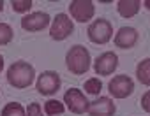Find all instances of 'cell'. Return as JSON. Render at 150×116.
I'll list each match as a JSON object with an SVG mask.
<instances>
[{"mask_svg":"<svg viewBox=\"0 0 150 116\" xmlns=\"http://www.w3.org/2000/svg\"><path fill=\"white\" fill-rule=\"evenodd\" d=\"M34 81H35V69L25 60H18L7 69V83L14 88L20 90L28 88Z\"/></svg>","mask_w":150,"mask_h":116,"instance_id":"1","label":"cell"},{"mask_svg":"<svg viewBox=\"0 0 150 116\" xmlns=\"http://www.w3.org/2000/svg\"><path fill=\"white\" fill-rule=\"evenodd\" d=\"M90 53L85 46L81 44H76V46H72L67 55H65V65L67 69L72 72V74H76V76H81L85 74L88 69H90Z\"/></svg>","mask_w":150,"mask_h":116,"instance_id":"2","label":"cell"},{"mask_svg":"<svg viewBox=\"0 0 150 116\" xmlns=\"http://www.w3.org/2000/svg\"><path fill=\"white\" fill-rule=\"evenodd\" d=\"M87 34H88V39L94 44H106L113 37V27H111V23L108 20L99 18V20H96V21L90 23Z\"/></svg>","mask_w":150,"mask_h":116,"instance_id":"3","label":"cell"},{"mask_svg":"<svg viewBox=\"0 0 150 116\" xmlns=\"http://www.w3.org/2000/svg\"><path fill=\"white\" fill-rule=\"evenodd\" d=\"M64 104L67 106V109L74 114H83V113H88V107H90V102L87 99V95L78 90V88H69L65 93H64Z\"/></svg>","mask_w":150,"mask_h":116,"instance_id":"4","label":"cell"},{"mask_svg":"<svg viewBox=\"0 0 150 116\" xmlns=\"http://www.w3.org/2000/svg\"><path fill=\"white\" fill-rule=\"evenodd\" d=\"M60 85H62V79L58 76V72L55 71H44L39 74L37 81H35V88L41 95H55L58 90H60Z\"/></svg>","mask_w":150,"mask_h":116,"instance_id":"5","label":"cell"},{"mask_svg":"<svg viewBox=\"0 0 150 116\" xmlns=\"http://www.w3.org/2000/svg\"><path fill=\"white\" fill-rule=\"evenodd\" d=\"M72 30H74L72 20H71L67 14L60 13V14H57V16L53 18V21H51L50 35H51V39H55V41H64V39H67V37L72 34Z\"/></svg>","mask_w":150,"mask_h":116,"instance_id":"6","label":"cell"},{"mask_svg":"<svg viewBox=\"0 0 150 116\" xmlns=\"http://www.w3.org/2000/svg\"><path fill=\"white\" fill-rule=\"evenodd\" d=\"M108 90L115 99H127L134 92V81L127 74H120L111 78V81L108 83Z\"/></svg>","mask_w":150,"mask_h":116,"instance_id":"7","label":"cell"},{"mask_svg":"<svg viewBox=\"0 0 150 116\" xmlns=\"http://www.w3.org/2000/svg\"><path fill=\"white\" fill-rule=\"evenodd\" d=\"M69 13H71L72 20H76L80 23H87L92 20V16L96 13V6L90 0H72L69 4Z\"/></svg>","mask_w":150,"mask_h":116,"instance_id":"8","label":"cell"},{"mask_svg":"<svg viewBox=\"0 0 150 116\" xmlns=\"http://www.w3.org/2000/svg\"><path fill=\"white\" fill-rule=\"evenodd\" d=\"M118 67V56L113 51H106L99 55L94 62V71L97 76H111Z\"/></svg>","mask_w":150,"mask_h":116,"instance_id":"9","label":"cell"},{"mask_svg":"<svg viewBox=\"0 0 150 116\" xmlns=\"http://www.w3.org/2000/svg\"><path fill=\"white\" fill-rule=\"evenodd\" d=\"M50 21L51 20H50V14L48 13L35 11V13L27 14L21 20V28L27 30V32H41V30H44L50 25Z\"/></svg>","mask_w":150,"mask_h":116,"instance_id":"10","label":"cell"},{"mask_svg":"<svg viewBox=\"0 0 150 116\" xmlns=\"http://www.w3.org/2000/svg\"><path fill=\"white\" fill-rule=\"evenodd\" d=\"M115 104L110 97H97L88 107L90 116H115Z\"/></svg>","mask_w":150,"mask_h":116,"instance_id":"11","label":"cell"},{"mask_svg":"<svg viewBox=\"0 0 150 116\" xmlns=\"http://www.w3.org/2000/svg\"><path fill=\"white\" fill-rule=\"evenodd\" d=\"M138 42V32L132 27H122L115 35V46L120 49H129Z\"/></svg>","mask_w":150,"mask_h":116,"instance_id":"12","label":"cell"},{"mask_svg":"<svg viewBox=\"0 0 150 116\" xmlns=\"http://www.w3.org/2000/svg\"><path fill=\"white\" fill-rule=\"evenodd\" d=\"M141 2L139 0H120L117 4V11L122 18H132L139 13Z\"/></svg>","mask_w":150,"mask_h":116,"instance_id":"13","label":"cell"},{"mask_svg":"<svg viewBox=\"0 0 150 116\" xmlns=\"http://www.w3.org/2000/svg\"><path fill=\"white\" fill-rule=\"evenodd\" d=\"M136 78L141 85L150 86V58H145L141 60L136 67Z\"/></svg>","mask_w":150,"mask_h":116,"instance_id":"14","label":"cell"},{"mask_svg":"<svg viewBox=\"0 0 150 116\" xmlns=\"http://www.w3.org/2000/svg\"><path fill=\"white\" fill-rule=\"evenodd\" d=\"M64 111H65V106H64L60 100L51 99V100H48V102L44 104V113H46L48 116H60Z\"/></svg>","mask_w":150,"mask_h":116,"instance_id":"15","label":"cell"},{"mask_svg":"<svg viewBox=\"0 0 150 116\" xmlns=\"http://www.w3.org/2000/svg\"><path fill=\"white\" fill-rule=\"evenodd\" d=\"M2 116H25V109L18 102H9L2 109Z\"/></svg>","mask_w":150,"mask_h":116,"instance_id":"16","label":"cell"},{"mask_svg":"<svg viewBox=\"0 0 150 116\" xmlns=\"http://www.w3.org/2000/svg\"><path fill=\"white\" fill-rule=\"evenodd\" d=\"M83 88H85V92L90 93V95H99L101 90H103V83H101L99 78H90V79L85 81Z\"/></svg>","mask_w":150,"mask_h":116,"instance_id":"17","label":"cell"},{"mask_svg":"<svg viewBox=\"0 0 150 116\" xmlns=\"http://www.w3.org/2000/svg\"><path fill=\"white\" fill-rule=\"evenodd\" d=\"M13 35H14V32L7 23H0V46L9 44L13 41Z\"/></svg>","mask_w":150,"mask_h":116,"instance_id":"18","label":"cell"},{"mask_svg":"<svg viewBox=\"0 0 150 116\" xmlns=\"http://www.w3.org/2000/svg\"><path fill=\"white\" fill-rule=\"evenodd\" d=\"M14 13H27L32 7V0H13L11 2Z\"/></svg>","mask_w":150,"mask_h":116,"instance_id":"19","label":"cell"},{"mask_svg":"<svg viewBox=\"0 0 150 116\" xmlns=\"http://www.w3.org/2000/svg\"><path fill=\"white\" fill-rule=\"evenodd\" d=\"M25 116H42V107H41V104H37V102L28 104V107H27V111H25Z\"/></svg>","mask_w":150,"mask_h":116,"instance_id":"20","label":"cell"},{"mask_svg":"<svg viewBox=\"0 0 150 116\" xmlns=\"http://www.w3.org/2000/svg\"><path fill=\"white\" fill-rule=\"evenodd\" d=\"M141 107H143V111H146L150 114V92L143 93V97H141Z\"/></svg>","mask_w":150,"mask_h":116,"instance_id":"21","label":"cell"},{"mask_svg":"<svg viewBox=\"0 0 150 116\" xmlns=\"http://www.w3.org/2000/svg\"><path fill=\"white\" fill-rule=\"evenodd\" d=\"M4 71V58H2V55H0V72Z\"/></svg>","mask_w":150,"mask_h":116,"instance_id":"22","label":"cell"},{"mask_svg":"<svg viewBox=\"0 0 150 116\" xmlns=\"http://www.w3.org/2000/svg\"><path fill=\"white\" fill-rule=\"evenodd\" d=\"M145 7H146V9L150 11V0H145Z\"/></svg>","mask_w":150,"mask_h":116,"instance_id":"23","label":"cell"},{"mask_svg":"<svg viewBox=\"0 0 150 116\" xmlns=\"http://www.w3.org/2000/svg\"><path fill=\"white\" fill-rule=\"evenodd\" d=\"M2 9H4V0H0V13H2Z\"/></svg>","mask_w":150,"mask_h":116,"instance_id":"24","label":"cell"}]
</instances>
